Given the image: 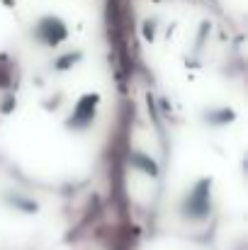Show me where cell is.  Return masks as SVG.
I'll return each mask as SVG.
<instances>
[{
  "label": "cell",
  "instance_id": "cell-1",
  "mask_svg": "<svg viewBox=\"0 0 248 250\" xmlns=\"http://www.w3.org/2000/svg\"><path fill=\"white\" fill-rule=\"evenodd\" d=\"M214 209V185L209 177H200L185 187L178 199V216L185 224H204Z\"/></svg>",
  "mask_w": 248,
  "mask_h": 250
},
{
  "label": "cell",
  "instance_id": "cell-2",
  "mask_svg": "<svg viewBox=\"0 0 248 250\" xmlns=\"http://www.w3.org/2000/svg\"><path fill=\"white\" fill-rule=\"evenodd\" d=\"M68 22L56 12H39L27 24V37L39 49H59L68 39Z\"/></svg>",
  "mask_w": 248,
  "mask_h": 250
},
{
  "label": "cell",
  "instance_id": "cell-3",
  "mask_svg": "<svg viewBox=\"0 0 248 250\" xmlns=\"http://www.w3.org/2000/svg\"><path fill=\"white\" fill-rule=\"evenodd\" d=\"M100 112V95L97 92H83L81 97L73 102L68 114L64 117V126L71 134H85L90 126H95Z\"/></svg>",
  "mask_w": 248,
  "mask_h": 250
},
{
  "label": "cell",
  "instance_id": "cell-4",
  "mask_svg": "<svg viewBox=\"0 0 248 250\" xmlns=\"http://www.w3.org/2000/svg\"><path fill=\"white\" fill-rule=\"evenodd\" d=\"M0 207L17 216H34L39 214V199L20 187H10L0 194Z\"/></svg>",
  "mask_w": 248,
  "mask_h": 250
},
{
  "label": "cell",
  "instance_id": "cell-5",
  "mask_svg": "<svg viewBox=\"0 0 248 250\" xmlns=\"http://www.w3.org/2000/svg\"><path fill=\"white\" fill-rule=\"evenodd\" d=\"M236 122V112L229 104H207L200 112V124L209 131H224Z\"/></svg>",
  "mask_w": 248,
  "mask_h": 250
},
{
  "label": "cell",
  "instance_id": "cell-6",
  "mask_svg": "<svg viewBox=\"0 0 248 250\" xmlns=\"http://www.w3.org/2000/svg\"><path fill=\"white\" fill-rule=\"evenodd\" d=\"M85 61V51L83 49H64L51 59V71L54 73H68L76 66H81Z\"/></svg>",
  "mask_w": 248,
  "mask_h": 250
},
{
  "label": "cell",
  "instance_id": "cell-7",
  "mask_svg": "<svg viewBox=\"0 0 248 250\" xmlns=\"http://www.w3.org/2000/svg\"><path fill=\"white\" fill-rule=\"evenodd\" d=\"M129 163H132V167H134L139 175H144V177H151V180L158 177V163H156V158H154L151 153H146V151H134L132 158H129Z\"/></svg>",
  "mask_w": 248,
  "mask_h": 250
},
{
  "label": "cell",
  "instance_id": "cell-8",
  "mask_svg": "<svg viewBox=\"0 0 248 250\" xmlns=\"http://www.w3.org/2000/svg\"><path fill=\"white\" fill-rule=\"evenodd\" d=\"M144 29H146V37H149V39H154V29H156V22H146V27H144Z\"/></svg>",
  "mask_w": 248,
  "mask_h": 250
}]
</instances>
